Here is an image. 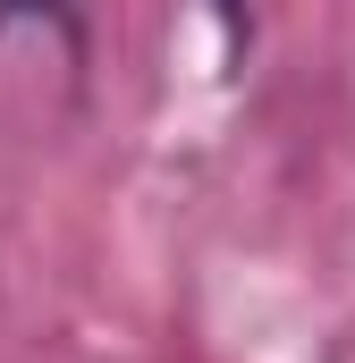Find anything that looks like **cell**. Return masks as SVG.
I'll return each mask as SVG.
<instances>
[{
  "label": "cell",
  "instance_id": "6da1fadb",
  "mask_svg": "<svg viewBox=\"0 0 355 363\" xmlns=\"http://www.w3.org/2000/svg\"><path fill=\"white\" fill-rule=\"evenodd\" d=\"M212 9H220V26H229V34H246V0H212Z\"/></svg>",
  "mask_w": 355,
  "mask_h": 363
}]
</instances>
